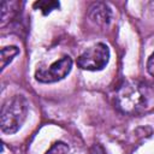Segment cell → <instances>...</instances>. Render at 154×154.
Masks as SVG:
<instances>
[{
    "instance_id": "obj_1",
    "label": "cell",
    "mask_w": 154,
    "mask_h": 154,
    "mask_svg": "<svg viewBox=\"0 0 154 154\" xmlns=\"http://www.w3.org/2000/svg\"><path fill=\"white\" fill-rule=\"evenodd\" d=\"M117 107L125 114H136L149 105V93L146 85L137 82L125 83L116 95Z\"/></svg>"
},
{
    "instance_id": "obj_2",
    "label": "cell",
    "mask_w": 154,
    "mask_h": 154,
    "mask_svg": "<svg viewBox=\"0 0 154 154\" xmlns=\"http://www.w3.org/2000/svg\"><path fill=\"white\" fill-rule=\"evenodd\" d=\"M29 112L28 99L22 94H16L7 99L1 108L0 128L4 134L13 135L24 124Z\"/></svg>"
},
{
    "instance_id": "obj_3",
    "label": "cell",
    "mask_w": 154,
    "mask_h": 154,
    "mask_svg": "<svg viewBox=\"0 0 154 154\" xmlns=\"http://www.w3.org/2000/svg\"><path fill=\"white\" fill-rule=\"evenodd\" d=\"M109 48L107 45L99 42L85 49L77 58V66L85 71H101L109 61Z\"/></svg>"
},
{
    "instance_id": "obj_4",
    "label": "cell",
    "mask_w": 154,
    "mask_h": 154,
    "mask_svg": "<svg viewBox=\"0 0 154 154\" xmlns=\"http://www.w3.org/2000/svg\"><path fill=\"white\" fill-rule=\"evenodd\" d=\"M72 59L69 55H64L63 58L52 63L48 67L38 69L35 72V79L40 83H55L64 79L72 70Z\"/></svg>"
},
{
    "instance_id": "obj_5",
    "label": "cell",
    "mask_w": 154,
    "mask_h": 154,
    "mask_svg": "<svg viewBox=\"0 0 154 154\" xmlns=\"http://www.w3.org/2000/svg\"><path fill=\"white\" fill-rule=\"evenodd\" d=\"M88 17L91 22L99 25H107L111 20L112 12L107 4L105 2H95L89 7Z\"/></svg>"
},
{
    "instance_id": "obj_6",
    "label": "cell",
    "mask_w": 154,
    "mask_h": 154,
    "mask_svg": "<svg viewBox=\"0 0 154 154\" xmlns=\"http://www.w3.org/2000/svg\"><path fill=\"white\" fill-rule=\"evenodd\" d=\"M18 54H19V48L17 46H7L1 48V71H4L5 67Z\"/></svg>"
},
{
    "instance_id": "obj_7",
    "label": "cell",
    "mask_w": 154,
    "mask_h": 154,
    "mask_svg": "<svg viewBox=\"0 0 154 154\" xmlns=\"http://www.w3.org/2000/svg\"><path fill=\"white\" fill-rule=\"evenodd\" d=\"M34 8L35 10H40L42 12V14L47 16L52 11L54 10H58L60 7V4L58 1H43V0H40V1H36L34 2Z\"/></svg>"
},
{
    "instance_id": "obj_8",
    "label": "cell",
    "mask_w": 154,
    "mask_h": 154,
    "mask_svg": "<svg viewBox=\"0 0 154 154\" xmlns=\"http://www.w3.org/2000/svg\"><path fill=\"white\" fill-rule=\"evenodd\" d=\"M69 153H70V147L67 146V143L58 141L54 142L45 154H69Z\"/></svg>"
},
{
    "instance_id": "obj_9",
    "label": "cell",
    "mask_w": 154,
    "mask_h": 154,
    "mask_svg": "<svg viewBox=\"0 0 154 154\" xmlns=\"http://www.w3.org/2000/svg\"><path fill=\"white\" fill-rule=\"evenodd\" d=\"M147 71L152 77H154V52L149 55L147 60Z\"/></svg>"
},
{
    "instance_id": "obj_10",
    "label": "cell",
    "mask_w": 154,
    "mask_h": 154,
    "mask_svg": "<svg viewBox=\"0 0 154 154\" xmlns=\"http://www.w3.org/2000/svg\"><path fill=\"white\" fill-rule=\"evenodd\" d=\"M89 154H107V153H106L105 148H103L100 143H95V144L90 148Z\"/></svg>"
}]
</instances>
